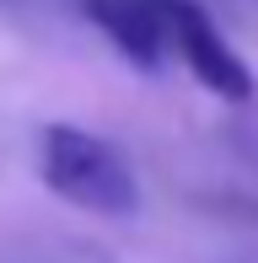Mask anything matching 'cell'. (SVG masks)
<instances>
[{
    "label": "cell",
    "instance_id": "obj_1",
    "mask_svg": "<svg viewBox=\"0 0 258 263\" xmlns=\"http://www.w3.org/2000/svg\"><path fill=\"white\" fill-rule=\"evenodd\" d=\"M38 172L65 204L86 215H108V220H129L140 210V183L129 161L108 140L86 135L76 124H49L38 135Z\"/></svg>",
    "mask_w": 258,
    "mask_h": 263
},
{
    "label": "cell",
    "instance_id": "obj_2",
    "mask_svg": "<svg viewBox=\"0 0 258 263\" xmlns=\"http://www.w3.org/2000/svg\"><path fill=\"white\" fill-rule=\"evenodd\" d=\"M167 49L183 54V65L194 70V81L205 91H215L226 102H248L253 97V70L231 54V43L215 32V22L194 0H167Z\"/></svg>",
    "mask_w": 258,
    "mask_h": 263
},
{
    "label": "cell",
    "instance_id": "obj_3",
    "mask_svg": "<svg viewBox=\"0 0 258 263\" xmlns=\"http://www.w3.org/2000/svg\"><path fill=\"white\" fill-rule=\"evenodd\" d=\"M81 16L108 32L129 65L156 70L167 59V0H81Z\"/></svg>",
    "mask_w": 258,
    "mask_h": 263
},
{
    "label": "cell",
    "instance_id": "obj_4",
    "mask_svg": "<svg viewBox=\"0 0 258 263\" xmlns=\"http://www.w3.org/2000/svg\"><path fill=\"white\" fill-rule=\"evenodd\" d=\"M237 145H242V151H248V156L258 161V124H242V129H237Z\"/></svg>",
    "mask_w": 258,
    "mask_h": 263
}]
</instances>
